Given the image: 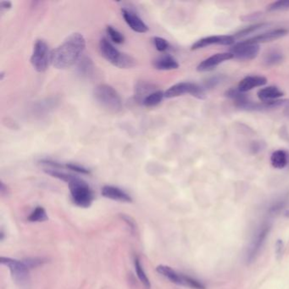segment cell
I'll return each mask as SVG.
<instances>
[{
  "label": "cell",
  "instance_id": "7a4b0ae2",
  "mask_svg": "<svg viewBox=\"0 0 289 289\" xmlns=\"http://www.w3.org/2000/svg\"><path fill=\"white\" fill-rule=\"evenodd\" d=\"M94 99L99 106L110 113H117L122 109V100L114 87L108 84L97 86L93 92Z\"/></svg>",
  "mask_w": 289,
  "mask_h": 289
},
{
  "label": "cell",
  "instance_id": "4dcf8cb0",
  "mask_svg": "<svg viewBox=\"0 0 289 289\" xmlns=\"http://www.w3.org/2000/svg\"><path fill=\"white\" fill-rule=\"evenodd\" d=\"M65 168L70 170L71 172L80 173V174L89 175L91 173L90 170L87 169V167L76 164V163H67V164L65 165Z\"/></svg>",
  "mask_w": 289,
  "mask_h": 289
},
{
  "label": "cell",
  "instance_id": "52a82bcc",
  "mask_svg": "<svg viewBox=\"0 0 289 289\" xmlns=\"http://www.w3.org/2000/svg\"><path fill=\"white\" fill-rule=\"evenodd\" d=\"M156 270L159 274L163 275L172 283L177 284L179 286H187L191 289H206V286L202 281L189 275L178 272L177 270H175L173 268L170 267L168 265H159L156 267Z\"/></svg>",
  "mask_w": 289,
  "mask_h": 289
},
{
  "label": "cell",
  "instance_id": "836d02e7",
  "mask_svg": "<svg viewBox=\"0 0 289 289\" xmlns=\"http://www.w3.org/2000/svg\"><path fill=\"white\" fill-rule=\"evenodd\" d=\"M121 217H122L125 223L128 225L131 231H135V230H136V226H135V222H134L133 220H131V219L127 216H121Z\"/></svg>",
  "mask_w": 289,
  "mask_h": 289
},
{
  "label": "cell",
  "instance_id": "83f0119b",
  "mask_svg": "<svg viewBox=\"0 0 289 289\" xmlns=\"http://www.w3.org/2000/svg\"><path fill=\"white\" fill-rule=\"evenodd\" d=\"M268 24H265V23H259V24L252 25V26H249L248 28H244L243 30H241L240 32L236 34V37L237 38H243L245 36L249 35L251 33H255L257 31L260 30L262 28H265V26H267Z\"/></svg>",
  "mask_w": 289,
  "mask_h": 289
},
{
  "label": "cell",
  "instance_id": "30bf717a",
  "mask_svg": "<svg viewBox=\"0 0 289 289\" xmlns=\"http://www.w3.org/2000/svg\"><path fill=\"white\" fill-rule=\"evenodd\" d=\"M259 44H249L246 41L235 44L230 51L233 58L241 60H253L259 55Z\"/></svg>",
  "mask_w": 289,
  "mask_h": 289
},
{
  "label": "cell",
  "instance_id": "8fae6325",
  "mask_svg": "<svg viewBox=\"0 0 289 289\" xmlns=\"http://www.w3.org/2000/svg\"><path fill=\"white\" fill-rule=\"evenodd\" d=\"M234 43L235 38L232 37V36H210V37H206V38L199 39L198 41L195 42L192 45L191 49L192 50H197V49H203V48H205V47L210 46V45H213V44L229 46V45H232Z\"/></svg>",
  "mask_w": 289,
  "mask_h": 289
},
{
  "label": "cell",
  "instance_id": "8d00e7d4",
  "mask_svg": "<svg viewBox=\"0 0 289 289\" xmlns=\"http://www.w3.org/2000/svg\"><path fill=\"white\" fill-rule=\"evenodd\" d=\"M284 114L286 115V117L289 119V104L287 106H286V109H285V111H284Z\"/></svg>",
  "mask_w": 289,
  "mask_h": 289
},
{
  "label": "cell",
  "instance_id": "d6a6232c",
  "mask_svg": "<svg viewBox=\"0 0 289 289\" xmlns=\"http://www.w3.org/2000/svg\"><path fill=\"white\" fill-rule=\"evenodd\" d=\"M283 241L281 240V239H278V240L276 241V243H275V253L277 259H281V256H282V254H283Z\"/></svg>",
  "mask_w": 289,
  "mask_h": 289
},
{
  "label": "cell",
  "instance_id": "cb8c5ba5",
  "mask_svg": "<svg viewBox=\"0 0 289 289\" xmlns=\"http://www.w3.org/2000/svg\"><path fill=\"white\" fill-rule=\"evenodd\" d=\"M78 72L83 77H88L93 74L94 70L93 61L90 58L83 57L81 58L78 63V67H77Z\"/></svg>",
  "mask_w": 289,
  "mask_h": 289
},
{
  "label": "cell",
  "instance_id": "d6986e66",
  "mask_svg": "<svg viewBox=\"0 0 289 289\" xmlns=\"http://www.w3.org/2000/svg\"><path fill=\"white\" fill-rule=\"evenodd\" d=\"M289 202V197L287 194H283L273 200L268 206L267 213L270 216H275L278 215L286 208Z\"/></svg>",
  "mask_w": 289,
  "mask_h": 289
},
{
  "label": "cell",
  "instance_id": "4fadbf2b",
  "mask_svg": "<svg viewBox=\"0 0 289 289\" xmlns=\"http://www.w3.org/2000/svg\"><path fill=\"white\" fill-rule=\"evenodd\" d=\"M233 58L231 53H219L207 58L206 60H203L197 67V71H209L216 68V66L221 65V63L227 61Z\"/></svg>",
  "mask_w": 289,
  "mask_h": 289
},
{
  "label": "cell",
  "instance_id": "3957f363",
  "mask_svg": "<svg viewBox=\"0 0 289 289\" xmlns=\"http://www.w3.org/2000/svg\"><path fill=\"white\" fill-rule=\"evenodd\" d=\"M271 228L272 223L268 220L263 221L259 224V227H257L246 251L245 260L248 264L254 263L256 260L260 251L270 236Z\"/></svg>",
  "mask_w": 289,
  "mask_h": 289
},
{
  "label": "cell",
  "instance_id": "9a60e30c",
  "mask_svg": "<svg viewBox=\"0 0 289 289\" xmlns=\"http://www.w3.org/2000/svg\"><path fill=\"white\" fill-rule=\"evenodd\" d=\"M102 195L107 199L123 203L132 202L131 197L121 188L115 186L107 185L102 188Z\"/></svg>",
  "mask_w": 289,
  "mask_h": 289
},
{
  "label": "cell",
  "instance_id": "ba28073f",
  "mask_svg": "<svg viewBox=\"0 0 289 289\" xmlns=\"http://www.w3.org/2000/svg\"><path fill=\"white\" fill-rule=\"evenodd\" d=\"M0 263L6 265L11 270V275L17 284L21 286H27L29 281V268L23 261L9 257H1Z\"/></svg>",
  "mask_w": 289,
  "mask_h": 289
},
{
  "label": "cell",
  "instance_id": "ac0fdd59",
  "mask_svg": "<svg viewBox=\"0 0 289 289\" xmlns=\"http://www.w3.org/2000/svg\"><path fill=\"white\" fill-rule=\"evenodd\" d=\"M257 95L261 102H270L280 99L283 96V92L275 86H269L261 88Z\"/></svg>",
  "mask_w": 289,
  "mask_h": 289
},
{
  "label": "cell",
  "instance_id": "e575fe53",
  "mask_svg": "<svg viewBox=\"0 0 289 289\" xmlns=\"http://www.w3.org/2000/svg\"><path fill=\"white\" fill-rule=\"evenodd\" d=\"M12 7V3L10 1H2L0 4V9H1V12L4 13L6 11H9L10 9Z\"/></svg>",
  "mask_w": 289,
  "mask_h": 289
},
{
  "label": "cell",
  "instance_id": "f1b7e54d",
  "mask_svg": "<svg viewBox=\"0 0 289 289\" xmlns=\"http://www.w3.org/2000/svg\"><path fill=\"white\" fill-rule=\"evenodd\" d=\"M269 11H281L289 10V0H280L276 2H273L268 6Z\"/></svg>",
  "mask_w": 289,
  "mask_h": 289
},
{
  "label": "cell",
  "instance_id": "74e56055",
  "mask_svg": "<svg viewBox=\"0 0 289 289\" xmlns=\"http://www.w3.org/2000/svg\"><path fill=\"white\" fill-rule=\"evenodd\" d=\"M284 216H286V218H289V210H286V211L284 212Z\"/></svg>",
  "mask_w": 289,
  "mask_h": 289
},
{
  "label": "cell",
  "instance_id": "44dd1931",
  "mask_svg": "<svg viewBox=\"0 0 289 289\" xmlns=\"http://www.w3.org/2000/svg\"><path fill=\"white\" fill-rule=\"evenodd\" d=\"M155 91H156V88L153 84L149 82H139L135 87V98H136V100L142 102L146 97Z\"/></svg>",
  "mask_w": 289,
  "mask_h": 289
},
{
  "label": "cell",
  "instance_id": "8992f818",
  "mask_svg": "<svg viewBox=\"0 0 289 289\" xmlns=\"http://www.w3.org/2000/svg\"><path fill=\"white\" fill-rule=\"evenodd\" d=\"M52 62L53 50L50 49L49 44L43 39L37 40L31 56V63L33 68L38 72H44L49 69Z\"/></svg>",
  "mask_w": 289,
  "mask_h": 289
},
{
  "label": "cell",
  "instance_id": "7c38bea8",
  "mask_svg": "<svg viewBox=\"0 0 289 289\" xmlns=\"http://www.w3.org/2000/svg\"><path fill=\"white\" fill-rule=\"evenodd\" d=\"M121 15L125 20V23L128 25L131 30L138 33H147L149 30L147 25L145 24V22L133 11L129 9L122 8Z\"/></svg>",
  "mask_w": 289,
  "mask_h": 289
},
{
  "label": "cell",
  "instance_id": "2e32d148",
  "mask_svg": "<svg viewBox=\"0 0 289 289\" xmlns=\"http://www.w3.org/2000/svg\"><path fill=\"white\" fill-rule=\"evenodd\" d=\"M266 83L267 79L265 77L260 76H248L239 82L237 89L244 93L254 89V87H262Z\"/></svg>",
  "mask_w": 289,
  "mask_h": 289
},
{
  "label": "cell",
  "instance_id": "ffe728a7",
  "mask_svg": "<svg viewBox=\"0 0 289 289\" xmlns=\"http://www.w3.org/2000/svg\"><path fill=\"white\" fill-rule=\"evenodd\" d=\"M288 162V156L283 150H275L270 156V163L275 169H283Z\"/></svg>",
  "mask_w": 289,
  "mask_h": 289
},
{
  "label": "cell",
  "instance_id": "6da1fadb",
  "mask_svg": "<svg viewBox=\"0 0 289 289\" xmlns=\"http://www.w3.org/2000/svg\"><path fill=\"white\" fill-rule=\"evenodd\" d=\"M85 48L86 39L83 35L72 33L53 50V66L59 70L70 68L81 60Z\"/></svg>",
  "mask_w": 289,
  "mask_h": 289
},
{
  "label": "cell",
  "instance_id": "e0dca14e",
  "mask_svg": "<svg viewBox=\"0 0 289 289\" xmlns=\"http://www.w3.org/2000/svg\"><path fill=\"white\" fill-rule=\"evenodd\" d=\"M153 66L159 71H172L179 68V64L174 57L165 55L154 60Z\"/></svg>",
  "mask_w": 289,
  "mask_h": 289
},
{
  "label": "cell",
  "instance_id": "484cf974",
  "mask_svg": "<svg viewBox=\"0 0 289 289\" xmlns=\"http://www.w3.org/2000/svg\"><path fill=\"white\" fill-rule=\"evenodd\" d=\"M48 215L46 210L41 206H38L33 212L31 213L30 216H28V221L30 222H44L48 221Z\"/></svg>",
  "mask_w": 289,
  "mask_h": 289
},
{
  "label": "cell",
  "instance_id": "1f68e13d",
  "mask_svg": "<svg viewBox=\"0 0 289 289\" xmlns=\"http://www.w3.org/2000/svg\"><path fill=\"white\" fill-rule=\"evenodd\" d=\"M153 43L156 49L160 52H165L170 48L168 42L166 39H163V38H161V37H155V38H153Z\"/></svg>",
  "mask_w": 289,
  "mask_h": 289
},
{
  "label": "cell",
  "instance_id": "5b68a950",
  "mask_svg": "<svg viewBox=\"0 0 289 289\" xmlns=\"http://www.w3.org/2000/svg\"><path fill=\"white\" fill-rule=\"evenodd\" d=\"M72 201L78 207L88 208L92 205L94 195L89 185L85 181L75 176L68 183Z\"/></svg>",
  "mask_w": 289,
  "mask_h": 289
},
{
  "label": "cell",
  "instance_id": "7402d4cb",
  "mask_svg": "<svg viewBox=\"0 0 289 289\" xmlns=\"http://www.w3.org/2000/svg\"><path fill=\"white\" fill-rule=\"evenodd\" d=\"M284 56L281 50L278 49H270L265 53L264 56V64L266 66H273L282 62Z\"/></svg>",
  "mask_w": 289,
  "mask_h": 289
},
{
  "label": "cell",
  "instance_id": "4316f807",
  "mask_svg": "<svg viewBox=\"0 0 289 289\" xmlns=\"http://www.w3.org/2000/svg\"><path fill=\"white\" fill-rule=\"evenodd\" d=\"M106 33L109 37V39L113 43L116 44H121L125 41V37L122 33H120L117 29H115L112 26H107Z\"/></svg>",
  "mask_w": 289,
  "mask_h": 289
},
{
  "label": "cell",
  "instance_id": "d590c367",
  "mask_svg": "<svg viewBox=\"0 0 289 289\" xmlns=\"http://www.w3.org/2000/svg\"><path fill=\"white\" fill-rule=\"evenodd\" d=\"M0 191H1V194L5 195V194H7L8 193V188H7V186H6V184L3 183V182H1V186H0Z\"/></svg>",
  "mask_w": 289,
  "mask_h": 289
},
{
  "label": "cell",
  "instance_id": "d4e9b609",
  "mask_svg": "<svg viewBox=\"0 0 289 289\" xmlns=\"http://www.w3.org/2000/svg\"><path fill=\"white\" fill-rule=\"evenodd\" d=\"M134 267H135V270H136L137 277L139 279L140 281L143 284L145 288H151V283H150V279L148 277L147 274L145 272L144 269L142 267V264L140 262V259L137 257H136L135 259H134Z\"/></svg>",
  "mask_w": 289,
  "mask_h": 289
},
{
  "label": "cell",
  "instance_id": "f546056e",
  "mask_svg": "<svg viewBox=\"0 0 289 289\" xmlns=\"http://www.w3.org/2000/svg\"><path fill=\"white\" fill-rule=\"evenodd\" d=\"M23 262H24L25 265H27L30 270V269L39 267V266L44 265V263H46V259H44V258L34 257V258H28V259H24Z\"/></svg>",
  "mask_w": 289,
  "mask_h": 289
},
{
  "label": "cell",
  "instance_id": "277c9868",
  "mask_svg": "<svg viewBox=\"0 0 289 289\" xmlns=\"http://www.w3.org/2000/svg\"><path fill=\"white\" fill-rule=\"evenodd\" d=\"M98 49L102 56L118 68L128 69L135 66L133 58L119 51L106 38L100 39Z\"/></svg>",
  "mask_w": 289,
  "mask_h": 289
},
{
  "label": "cell",
  "instance_id": "603a6c76",
  "mask_svg": "<svg viewBox=\"0 0 289 289\" xmlns=\"http://www.w3.org/2000/svg\"><path fill=\"white\" fill-rule=\"evenodd\" d=\"M164 98L165 93L161 90H156L146 97L142 102V104L143 106L147 107V108H152L161 104Z\"/></svg>",
  "mask_w": 289,
  "mask_h": 289
},
{
  "label": "cell",
  "instance_id": "5bb4252c",
  "mask_svg": "<svg viewBox=\"0 0 289 289\" xmlns=\"http://www.w3.org/2000/svg\"><path fill=\"white\" fill-rule=\"evenodd\" d=\"M287 34V30L283 28H278V29H274V30L268 31L265 33H261L259 35L254 36L251 39L245 40L247 43L253 44H263V43H268V42H272L276 39H281L284 36Z\"/></svg>",
  "mask_w": 289,
  "mask_h": 289
},
{
  "label": "cell",
  "instance_id": "9c48e42d",
  "mask_svg": "<svg viewBox=\"0 0 289 289\" xmlns=\"http://www.w3.org/2000/svg\"><path fill=\"white\" fill-rule=\"evenodd\" d=\"M184 94H191L195 98H205V91L199 85L193 82H179L173 85L165 92V98H172L180 97Z\"/></svg>",
  "mask_w": 289,
  "mask_h": 289
}]
</instances>
